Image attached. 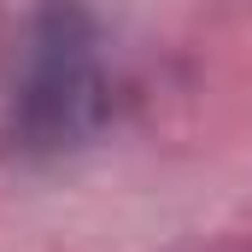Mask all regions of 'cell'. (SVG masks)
Returning a JSON list of instances; mask_svg holds the SVG:
<instances>
[{
    "label": "cell",
    "mask_w": 252,
    "mask_h": 252,
    "mask_svg": "<svg viewBox=\"0 0 252 252\" xmlns=\"http://www.w3.org/2000/svg\"><path fill=\"white\" fill-rule=\"evenodd\" d=\"M112 124V59L88 0H35L6 64V141L24 158H64Z\"/></svg>",
    "instance_id": "obj_1"
}]
</instances>
